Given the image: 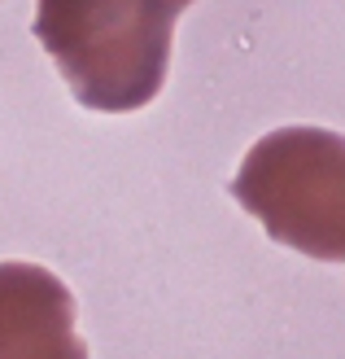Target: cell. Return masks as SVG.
Listing matches in <instances>:
<instances>
[{
    "label": "cell",
    "instance_id": "1",
    "mask_svg": "<svg viewBox=\"0 0 345 359\" xmlns=\"http://www.w3.org/2000/svg\"><path fill=\"white\" fill-rule=\"evenodd\" d=\"M35 35L79 105L132 114L167 83L175 9L162 0H35Z\"/></svg>",
    "mask_w": 345,
    "mask_h": 359
},
{
    "label": "cell",
    "instance_id": "2",
    "mask_svg": "<svg viewBox=\"0 0 345 359\" xmlns=\"http://www.w3.org/2000/svg\"><path fill=\"white\" fill-rule=\"evenodd\" d=\"M232 197L258 215L267 237L311 259H345V136L280 128L245 154Z\"/></svg>",
    "mask_w": 345,
    "mask_h": 359
},
{
    "label": "cell",
    "instance_id": "3",
    "mask_svg": "<svg viewBox=\"0 0 345 359\" xmlns=\"http://www.w3.org/2000/svg\"><path fill=\"white\" fill-rule=\"evenodd\" d=\"M0 359H87L75 298L40 263H0Z\"/></svg>",
    "mask_w": 345,
    "mask_h": 359
},
{
    "label": "cell",
    "instance_id": "4",
    "mask_svg": "<svg viewBox=\"0 0 345 359\" xmlns=\"http://www.w3.org/2000/svg\"><path fill=\"white\" fill-rule=\"evenodd\" d=\"M162 5H171V9L179 13V9H184V5H192V0H162Z\"/></svg>",
    "mask_w": 345,
    "mask_h": 359
}]
</instances>
